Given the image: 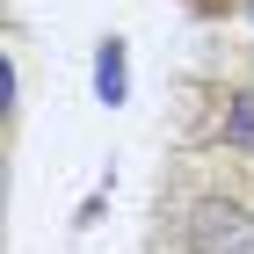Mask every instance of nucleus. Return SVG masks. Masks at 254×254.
<instances>
[{"label":"nucleus","instance_id":"nucleus-1","mask_svg":"<svg viewBox=\"0 0 254 254\" xmlns=\"http://www.w3.org/2000/svg\"><path fill=\"white\" fill-rule=\"evenodd\" d=\"M182 254H254V203L196 196L189 218H182Z\"/></svg>","mask_w":254,"mask_h":254},{"label":"nucleus","instance_id":"nucleus-2","mask_svg":"<svg viewBox=\"0 0 254 254\" xmlns=\"http://www.w3.org/2000/svg\"><path fill=\"white\" fill-rule=\"evenodd\" d=\"M95 80H102V102H117V95H124V51H117V44H102Z\"/></svg>","mask_w":254,"mask_h":254}]
</instances>
